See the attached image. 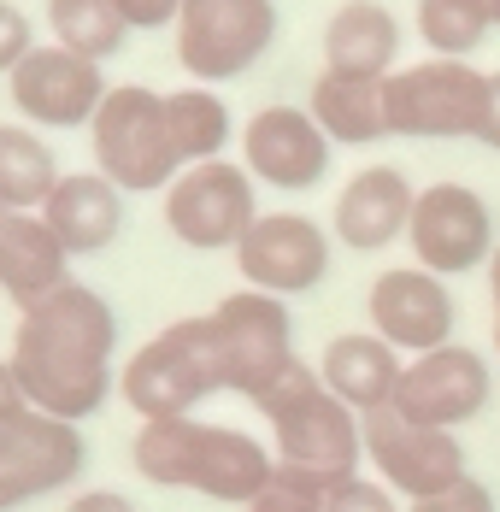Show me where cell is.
I'll use <instances>...</instances> for the list:
<instances>
[{"label":"cell","instance_id":"27","mask_svg":"<svg viewBox=\"0 0 500 512\" xmlns=\"http://www.w3.org/2000/svg\"><path fill=\"white\" fill-rule=\"evenodd\" d=\"M495 30L489 0H418V36L436 59H471Z\"/></svg>","mask_w":500,"mask_h":512},{"label":"cell","instance_id":"25","mask_svg":"<svg viewBox=\"0 0 500 512\" xmlns=\"http://www.w3.org/2000/svg\"><path fill=\"white\" fill-rule=\"evenodd\" d=\"M165 118H171V142H177V159H183V165L224 159L230 106L218 101L212 89H171V95H165Z\"/></svg>","mask_w":500,"mask_h":512},{"label":"cell","instance_id":"12","mask_svg":"<svg viewBox=\"0 0 500 512\" xmlns=\"http://www.w3.org/2000/svg\"><path fill=\"white\" fill-rule=\"evenodd\" d=\"M83 465H89V442L65 418L24 412V418L0 424V512L71 489L83 477Z\"/></svg>","mask_w":500,"mask_h":512},{"label":"cell","instance_id":"37","mask_svg":"<svg viewBox=\"0 0 500 512\" xmlns=\"http://www.w3.org/2000/svg\"><path fill=\"white\" fill-rule=\"evenodd\" d=\"M489 6H495V30H500V0H489Z\"/></svg>","mask_w":500,"mask_h":512},{"label":"cell","instance_id":"24","mask_svg":"<svg viewBox=\"0 0 500 512\" xmlns=\"http://www.w3.org/2000/svg\"><path fill=\"white\" fill-rule=\"evenodd\" d=\"M59 177L53 148L30 124H0V212H42Z\"/></svg>","mask_w":500,"mask_h":512},{"label":"cell","instance_id":"28","mask_svg":"<svg viewBox=\"0 0 500 512\" xmlns=\"http://www.w3.org/2000/svg\"><path fill=\"white\" fill-rule=\"evenodd\" d=\"M248 512H330V489L295 465H277L271 483L248 501Z\"/></svg>","mask_w":500,"mask_h":512},{"label":"cell","instance_id":"13","mask_svg":"<svg viewBox=\"0 0 500 512\" xmlns=\"http://www.w3.org/2000/svg\"><path fill=\"white\" fill-rule=\"evenodd\" d=\"M106 89L112 83L100 77L95 59L59 48V42H36L30 59L6 77V95L18 106V118L36 130H89Z\"/></svg>","mask_w":500,"mask_h":512},{"label":"cell","instance_id":"34","mask_svg":"<svg viewBox=\"0 0 500 512\" xmlns=\"http://www.w3.org/2000/svg\"><path fill=\"white\" fill-rule=\"evenodd\" d=\"M65 512H136L118 489H83V495H71V507Z\"/></svg>","mask_w":500,"mask_h":512},{"label":"cell","instance_id":"35","mask_svg":"<svg viewBox=\"0 0 500 512\" xmlns=\"http://www.w3.org/2000/svg\"><path fill=\"white\" fill-rule=\"evenodd\" d=\"M483 142L500 154V71H489V118H483Z\"/></svg>","mask_w":500,"mask_h":512},{"label":"cell","instance_id":"19","mask_svg":"<svg viewBox=\"0 0 500 512\" xmlns=\"http://www.w3.org/2000/svg\"><path fill=\"white\" fill-rule=\"evenodd\" d=\"M71 283V254L42 212H0V295L12 307H36Z\"/></svg>","mask_w":500,"mask_h":512},{"label":"cell","instance_id":"17","mask_svg":"<svg viewBox=\"0 0 500 512\" xmlns=\"http://www.w3.org/2000/svg\"><path fill=\"white\" fill-rule=\"evenodd\" d=\"M330 148L336 142L306 106H265L242 130V165L253 171V183L271 189H318V177L330 171Z\"/></svg>","mask_w":500,"mask_h":512},{"label":"cell","instance_id":"10","mask_svg":"<svg viewBox=\"0 0 500 512\" xmlns=\"http://www.w3.org/2000/svg\"><path fill=\"white\" fill-rule=\"evenodd\" d=\"M365 460L377 465V483H389L406 501H436V495H448V489H459L471 477L459 430L412 424L395 407L365 418Z\"/></svg>","mask_w":500,"mask_h":512},{"label":"cell","instance_id":"21","mask_svg":"<svg viewBox=\"0 0 500 512\" xmlns=\"http://www.w3.org/2000/svg\"><path fill=\"white\" fill-rule=\"evenodd\" d=\"M400 59V18L383 0H342L324 24V71L330 77H365L389 83Z\"/></svg>","mask_w":500,"mask_h":512},{"label":"cell","instance_id":"36","mask_svg":"<svg viewBox=\"0 0 500 512\" xmlns=\"http://www.w3.org/2000/svg\"><path fill=\"white\" fill-rule=\"evenodd\" d=\"M489 295H495V354H500V248L489 259Z\"/></svg>","mask_w":500,"mask_h":512},{"label":"cell","instance_id":"23","mask_svg":"<svg viewBox=\"0 0 500 512\" xmlns=\"http://www.w3.org/2000/svg\"><path fill=\"white\" fill-rule=\"evenodd\" d=\"M306 112L342 148H365V142H383L389 136L383 83H365V77H330V71H318L312 77V95H306Z\"/></svg>","mask_w":500,"mask_h":512},{"label":"cell","instance_id":"11","mask_svg":"<svg viewBox=\"0 0 500 512\" xmlns=\"http://www.w3.org/2000/svg\"><path fill=\"white\" fill-rule=\"evenodd\" d=\"M406 242H412V265H424L436 277H465V271L489 265L500 248L495 212L471 183H424L412 224H406Z\"/></svg>","mask_w":500,"mask_h":512},{"label":"cell","instance_id":"20","mask_svg":"<svg viewBox=\"0 0 500 512\" xmlns=\"http://www.w3.org/2000/svg\"><path fill=\"white\" fill-rule=\"evenodd\" d=\"M400 371H406V354L389 348L377 330H348L336 336L324 354H318V377L336 401H348L359 418L395 407V389H400Z\"/></svg>","mask_w":500,"mask_h":512},{"label":"cell","instance_id":"7","mask_svg":"<svg viewBox=\"0 0 500 512\" xmlns=\"http://www.w3.org/2000/svg\"><path fill=\"white\" fill-rule=\"evenodd\" d=\"M212 318V342H218V371H224V389L259 401L289 365H295V324L283 295H265V289H236L224 295Z\"/></svg>","mask_w":500,"mask_h":512},{"label":"cell","instance_id":"8","mask_svg":"<svg viewBox=\"0 0 500 512\" xmlns=\"http://www.w3.org/2000/svg\"><path fill=\"white\" fill-rule=\"evenodd\" d=\"M277 42V0H183L177 65L195 83H230Z\"/></svg>","mask_w":500,"mask_h":512},{"label":"cell","instance_id":"6","mask_svg":"<svg viewBox=\"0 0 500 512\" xmlns=\"http://www.w3.org/2000/svg\"><path fill=\"white\" fill-rule=\"evenodd\" d=\"M383 112H389V136H406V142H459V136L483 142L489 71H477L471 59L406 65L383 83Z\"/></svg>","mask_w":500,"mask_h":512},{"label":"cell","instance_id":"22","mask_svg":"<svg viewBox=\"0 0 500 512\" xmlns=\"http://www.w3.org/2000/svg\"><path fill=\"white\" fill-rule=\"evenodd\" d=\"M42 218H48L53 236L65 242V254L89 259L118 242V230H124V189L106 183L100 171H71V177H59V189L48 195Z\"/></svg>","mask_w":500,"mask_h":512},{"label":"cell","instance_id":"26","mask_svg":"<svg viewBox=\"0 0 500 512\" xmlns=\"http://www.w3.org/2000/svg\"><path fill=\"white\" fill-rule=\"evenodd\" d=\"M48 30L59 48L83 53V59H112L124 48L130 24L118 12V0H48Z\"/></svg>","mask_w":500,"mask_h":512},{"label":"cell","instance_id":"31","mask_svg":"<svg viewBox=\"0 0 500 512\" xmlns=\"http://www.w3.org/2000/svg\"><path fill=\"white\" fill-rule=\"evenodd\" d=\"M412 512H500V507H495V495H489V483L465 477L459 489L436 495V501H412Z\"/></svg>","mask_w":500,"mask_h":512},{"label":"cell","instance_id":"1","mask_svg":"<svg viewBox=\"0 0 500 512\" xmlns=\"http://www.w3.org/2000/svg\"><path fill=\"white\" fill-rule=\"evenodd\" d=\"M112 354H118V312L106 307L100 289L71 277L48 301L18 312L6 359L18 371L30 407L77 424V418H95L106 407V395L118 383Z\"/></svg>","mask_w":500,"mask_h":512},{"label":"cell","instance_id":"18","mask_svg":"<svg viewBox=\"0 0 500 512\" xmlns=\"http://www.w3.org/2000/svg\"><path fill=\"white\" fill-rule=\"evenodd\" d=\"M412 206H418V189L406 183L400 165H365V171H353L348 183H342L336 212H330V230L353 254H377V248H389V242L406 236Z\"/></svg>","mask_w":500,"mask_h":512},{"label":"cell","instance_id":"29","mask_svg":"<svg viewBox=\"0 0 500 512\" xmlns=\"http://www.w3.org/2000/svg\"><path fill=\"white\" fill-rule=\"evenodd\" d=\"M36 48V36H30V18H24V6H12V0H0V77H12L24 59Z\"/></svg>","mask_w":500,"mask_h":512},{"label":"cell","instance_id":"3","mask_svg":"<svg viewBox=\"0 0 500 512\" xmlns=\"http://www.w3.org/2000/svg\"><path fill=\"white\" fill-rule=\"evenodd\" d=\"M253 407L271 418L277 465H295L306 477H318L324 489L359 477V460H365V418L324 389L318 365L295 359Z\"/></svg>","mask_w":500,"mask_h":512},{"label":"cell","instance_id":"2","mask_svg":"<svg viewBox=\"0 0 500 512\" xmlns=\"http://www.w3.org/2000/svg\"><path fill=\"white\" fill-rule=\"evenodd\" d=\"M130 465L159 489H189L206 501L248 507L271 483L277 454L230 424H200V418H148L130 442Z\"/></svg>","mask_w":500,"mask_h":512},{"label":"cell","instance_id":"33","mask_svg":"<svg viewBox=\"0 0 500 512\" xmlns=\"http://www.w3.org/2000/svg\"><path fill=\"white\" fill-rule=\"evenodd\" d=\"M24 412H36V407H30V395H24L12 359H0V424H12V418H24Z\"/></svg>","mask_w":500,"mask_h":512},{"label":"cell","instance_id":"30","mask_svg":"<svg viewBox=\"0 0 500 512\" xmlns=\"http://www.w3.org/2000/svg\"><path fill=\"white\" fill-rule=\"evenodd\" d=\"M330 512H400L395 489L389 483H371V477H348L330 489Z\"/></svg>","mask_w":500,"mask_h":512},{"label":"cell","instance_id":"15","mask_svg":"<svg viewBox=\"0 0 500 512\" xmlns=\"http://www.w3.org/2000/svg\"><path fill=\"white\" fill-rule=\"evenodd\" d=\"M236 271L265 295H306L330 277V230H318V218L306 212H259L236 242Z\"/></svg>","mask_w":500,"mask_h":512},{"label":"cell","instance_id":"32","mask_svg":"<svg viewBox=\"0 0 500 512\" xmlns=\"http://www.w3.org/2000/svg\"><path fill=\"white\" fill-rule=\"evenodd\" d=\"M118 12L130 30H165V24H177L183 0H118Z\"/></svg>","mask_w":500,"mask_h":512},{"label":"cell","instance_id":"16","mask_svg":"<svg viewBox=\"0 0 500 512\" xmlns=\"http://www.w3.org/2000/svg\"><path fill=\"white\" fill-rule=\"evenodd\" d=\"M365 318L371 330L400 348L406 359L436 354L453 342V324H459V307H453L448 283L424 265H400V271H383L365 295Z\"/></svg>","mask_w":500,"mask_h":512},{"label":"cell","instance_id":"14","mask_svg":"<svg viewBox=\"0 0 500 512\" xmlns=\"http://www.w3.org/2000/svg\"><path fill=\"white\" fill-rule=\"evenodd\" d=\"M495 395V371L489 359L465 342H448L436 354H418L406 359L400 371V389H395V412L412 418V424H436V430H459L471 418H483Z\"/></svg>","mask_w":500,"mask_h":512},{"label":"cell","instance_id":"4","mask_svg":"<svg viewBox=\"0 0 500 512\" xmlns=\"http://www.w3.org/2000/svg\"><path fill=\"white\" fill-rule=\"evenodd\" d=\"M118 389L130 412L148 424V418H189V412L224 389V371H218V342H212V318H177L165 324L159 336H148L130 365L118 371Z\"/></svg>","mask_w":500,"mask_h":512},{"label":"cell","instance_id":"5","mask_svg":"<svg viewBox=\"0 0 500 512\" xmlns=\"http://www.w3.org/2000/svg\"><path fill=\"white\" fill-rule=\"evenodd\" d=\"M89 142H95V171L106 183H118L124 195L171 189L183 171L177 142H171V118H165V95L148 83L106 89L95 124H89Z\"/></svg>","mask_w":500,"mask_h":512},{"label":"cell","instance_id":"9","mask_svg":"<svg viewBox=\"0 0 500 512\" xmlns=\"http://www.w3.org/2000/svg\"><path fill=\"white\" fill-rule=\"evenodd\" d=\"M259 218V195H253V171L236 165V159H206V165H183L177 183L165 189V230L183 242V248H200V254H218L253 230Z\"/></svg>","mask_w":500,"mask_h":512}]
</instances>
